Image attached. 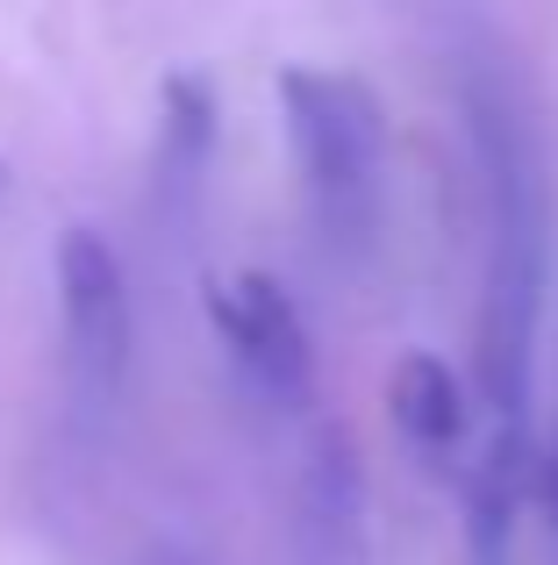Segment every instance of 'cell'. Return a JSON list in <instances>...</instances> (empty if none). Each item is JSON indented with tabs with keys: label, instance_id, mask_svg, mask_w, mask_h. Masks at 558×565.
Here are the masks:
<instances>
[{
	"label": "cell",
	"instance_id": "6da1fadb",
	"mask_svg": "<svg viewBox=\"0 0 558 565\" xmlns=\"http://www.w3.org/2000/svg\"><path fill=\"white\" fill-rule=\"evenodd\" d=\"M459 115L480 172V215H487L473 373H480V401H487V429H530L558 193H551L545 137H537V100L487 36H473L459 51Z\"/></svg>",
	"mask_w": 558,
	"mask_h": 565
},
{
	"label": "cell",
	"instance_id": "7a4b0ae2",
	"mask_svg": "<svg viewBox=\"0 0 558 565\" xmlns=\"http://www.w3.org/2000/svg\"><path fill=\"white\" fill-rule=\"evenodd\" d=\"M279 115H287L308 230L336 265H358L379 244V166H387L373 86L330 65H287L279 72Z\"/></svg>",
	"mask_w": 558,
	"mask_h": 565
},
{
	"label": "cell",
	"instance_id": "3957f363",
	"mask_svg": "<svg viewBox=\"0 0 558 565\" xmlns=\"http://www.w3.org/2000/svg\"><path fill=\"white\" fill-rule=\"evenodd\" d=\"M57 330H65V394L79 423H108L137 359L129 273L100 230L57 236Z\"/></svg>",
	"mask_w": 558,
	"mask_h": 565
},
{
	"label": "cell",
	"instance_id": "277c9868",
	"mask_svg": "<svg viewBox=\"0 0 558 565\" xmlns=\"http://www.w3.org/2000/svg\"><path fill=\"white\" fill-rule=\"evenodd\" d=\"M208 316L244 386L258 401H272V408H301L308 386H315V344H308V322L293 308V294L272 273H237L229 287L208 294Z\"/></svg>",
	"mask_w": 558,
	"mask_h": 565
},
{
	"label": "cell",
	"instance_id": "5b68a950",
	"mask_svg": "<svg viewBox=\"0 0 558 565\" xmlns=\"http://www.w3.org/2000/svg\"><path fill=\"white\" fill-rule=\"evenodd\" d=\"M223 143V100H215L208 72H172L165 79V115H158V151H151V222L165 236H186L208 166Z\"/></svg>",
	"mask_w": 558,
	"mask_h": 565
},
{
	"label": "cell",
	"instance_id": "8992f818",
	"mask_svg": "<svg viewBox=\"0 0 558 565\" xmlns=\"http://www.w3.org/2000/svg\"><path fill=\"white\" fill-rule=\"evenodd\" d=\"M387 423L401 451L430 472H459L473 458V394L437 351H401L387 373Z\"/></svg>",
	"mask_w": 558,
	"mask_h": 565
}]
</instances>
